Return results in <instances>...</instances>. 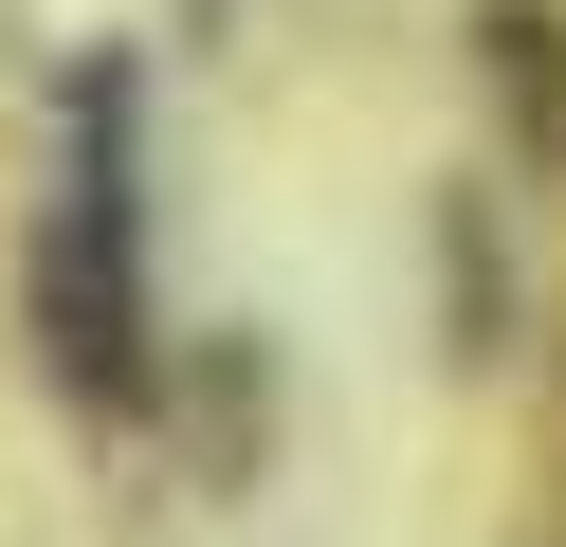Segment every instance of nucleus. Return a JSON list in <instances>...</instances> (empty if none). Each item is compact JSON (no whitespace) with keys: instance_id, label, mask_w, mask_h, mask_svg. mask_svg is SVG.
I'll return each mask as SVG.
<instances>
[{"instance_id":"nucleus-1","label":"nucleus","mask_w":566,"mask_h":547,"mask_svg":"<svg viewBox=\"0 0 566 547\" xmlns=\"http://www.w3.org/2000/svg\"><path fill=\"white\" fill-rule=\"evenodd\" d=\"M147 73H74V128H55V219H38V347L74 401H147Z\"/></svg>"}]
</instances>
